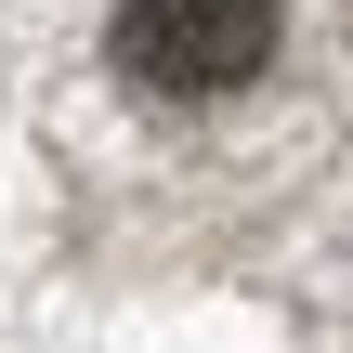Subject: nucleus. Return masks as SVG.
<instances>
[{
	"mask_svg": "<svg viewBox=\"0 0 353 353\" xmlns=\"http://www.w3.org/2000/svg\"><path fill=\"white\" fill-rule=\"evenodd\" d=\"M288 0H118V79L157 105H210L236 79H262Z\"/></svg>",
	"mask_w": 353,
	"mask_h": 353,
	"instance_id": "f257e3e1",
	"label": "nucleus"
}]
</instances>
